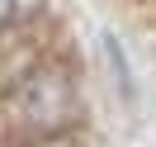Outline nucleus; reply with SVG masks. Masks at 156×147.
Listing matches in <instances>:
<instances>
[{"label": "nucleus", "instance_id": "nucleus-1", "mask_svg": "<svg viewBox=\"0 0 156 147\" xmlns=\"http://www.w3.org/2000/svg\"><path fill=\"white\" fill-rule=\"evenodd\" d=\"M14 114L29 128H62L76 114V90H71L66 71L57 67H38L19 81V95H14Z\"/></svg>", "mask_w": 156, "mask_h": 147}, {"label": "nucleus", "instance_id": "nucleus-2", "mask_svg": "<svg viewBox=\"0 0 156 147\" xmlns=\"http://www.w3.org/2000/svg\"><path fill=\"white\" fill-rule=\"evenodd\" d=\"M38 147H85L80 138H71V133H52V138H43Z\"/></svg>", "mask_w": 156, "mask_h": 147}, {"label": "nucleus", "instance_id": "nucleus-3", "mask_svg": "<svg viewBox=\"0 0 156 147\" xmlns=\"http://www.w3.org/2000/svg\"><path fill=\"white\" fill-rule=\"evenodd\" d=\"M14 10H19V0H0V29L14 19Z\"/></svg>", "mask_w": 156, "mask_h": 147}]
</instances>
